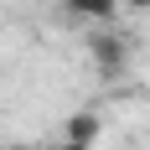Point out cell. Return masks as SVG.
<instances>
[{
	"mask_svg": "<svg viewBox=\"0 0 150 150\" xmlns=\"http://www.w3.org/2000/svg\"><path fill=\"white\" fill-rule=\"evenodd\" d=\"M67 5H73L78 16H109L114 5H119V0H67Z\"/></svg>",
	"mask_w": 150,
	"mask_h": 150,
	"instance_id": "obj_1",
	"label": "cell"
},
{
	"mask_svg": "<svg viewBox=\"0 0 150 150\" xmlns=\"http://www.w3.org/2000/svg\"><path fill=\"white\" fill-rule=\"evenodd\" d=\"M129 5H140V11H150V0H129Z\"/></svg>",
	"mask_w": 150,
	"mask_h": 150,
	"instance_id": "obj_2",
	"label": "cell"
}]
</instances>
